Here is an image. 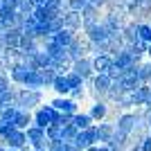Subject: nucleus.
<instances>
[{
	"label": "nucleus",
	"mask_w": 151,
	"mask_h": 151,
	"mask_svg": "<svg viewBox=\"0 0 151 151\" xmlns=\"http://www.w3.org/2000/svg\"><path fill=\"white\" fill-rule=\"evenodd\" d=\"M88 72H90V63H88V61H79V63L75 65V75L79 77V79H83Z\"/></svg>",
	"instance_id": "9d476101"
},
{
	"label": "nucleus",
	"mask_w": 151,
	"mask_h": 151,
	"mask_svg": "<svg viewBox=\"0 0 151 151\" xmlns=\"http://www.w3.org/2000/svg\"><path fill=\"white\" fill-rule=\"evenodd\" d=\"M90 124V115H75L72 117V126H75L77 131H86Z\"/></svg>",
	"instance_id": "0eeeda50"
},
{
	"label": "nucleus",
	"mask_w": 151,
	"mask_h": 151,
	"mask_svg": "<svg viewBox=\"0 0 151 151\" xmlns=\"http://www.w3.org/2000/svg\"><path fill=\"white\" fill-rule=\"evenodd\" d=\"M2 147H7V149H23V147H27V140H25V131H18V129H12V131L7 133L5 138H2V142H0Z\"/></svg>",
	"instance_id": "f03ea898"
},
{
	"label": "nucleus",
	"mask_w": 151,
	"mask_h": 151,
	"mask_svg": "<svg viewBox=\"0 0 151 151\" xmlns=\"http://www.w3.org/2000/svg\"><path fill=\"white\" fill-rule=\"evenodd\" d=\"M111 83V79H108V75H99L97 79H95V88L97 90H106V86Z\"/></svg>",
	"instance_id": "ddd939ff"
},
{
	"label": "nucleus",
	"mask_w": 151,
	"mask_h": 151,
	"mask_svg": "<svg viewBox=\"0 0 151 151\" xmlns=\"http://www.w3.org/2000/svg\"><path fill=\"white\" fill-rule=\"evenodd\" d=\"M54 86H57L59 93H68V90H70V83H68L65 77H54Z\"/></svg>",
	"instance_id": "9b49d317"
},
{
	"label": "nucleus",
	"mask_w": 151,
	"mask_h": 151,
	"mask_svg": "<svg viewBox=\"0 0 151 151\" xmlns=\"http://www.w3.org/2000/svg\"><path fill=\"white\" fill-rule=\"evenodd\" d=\"M59 117H61V115H59L52 106H45V108H41L36 113V124L34 126H36V129H43V131L47 126H59Z\"/></svg>",
	"instance_id": "f257e3e1"
},
{
	"label": "nucleus",
	"mask_w": 151,
	"mask_h": 151,
	"mask_svg": "<svg viewBox=\"0 0 151 151\" xmlns=\"http://www.w3.org/2000/svg\"><path fill=\"white\" fill-rule=\"evenodd\" d=\"M7 151H20V149H7Z\"/></svg>",
	"instance_id": "4be33fe9"
},
{
	"label": "nucleus",
	"mask_w": 151,
	"mask_h": 151,
	"mask_svg": "<svg viewBox=\"0 0 151 151\" xmlns=\"http://www.w3.org/2000/svg\"><path fill=\"white\" fill-rule=\"evenodd\" d=\"M86 151H101V147H97V145H95V147H88Z\"/></svg>",
	"instance_id": "aec40b11"
},
{
	"label": "nucleus",
	"mask_w": 151,
	"mask_h": 151,
	"mask_svg": "<svg viewBox=\"0 0 151 151\" xmlns=\"http://www.w3.org/2000/svg\"><path fill=\"white\" fill-rule=\"evenodd\" d=\"M149 138H151V135H149Z\"/></svg>",
	"instance_id": "b1692460"
},
{
	"label": "nucleus",
	"mask_w": 151,
	"mask_h": 151,
	"mask_svg": "<svg viewBox=\"0 0 151 151\" xmlns=\"http://www.w3.org/2000/svg\"><path fill=\"white\" fill-rule=\"evenodd\" d=\"M70 7H72L75 12H79V9H86V7H88V0H72V2H70Z\"/></svg>",
	"instance_id": "4468645a"
},
{
	"label": "nucleus",
	"mask_w": 151,
	"mask_h": 151,
	"mask_svg": "<svg viewBox=\"0 0 151 151\" xmlns=\"http://www.w3.org/2000/svg\"><path fill=\"white\" fill-rule=\"evenodd\" d=\"M88 2H90V7H97V5H104L106 0H88Z\"/></svg>",
	"instance_id": "6ab92c4d"
},
{
	"label": "nucleus",
	"mask_w": 151,
	"mask_h": 151,
	"mask_svg": "<svg viewBox=\"0 0 151 151\" xmlns=\"http://www.w3.org/2000/svg\"><path fill=\"white\" fill-rule=\"evenodd\" d=\"M95 68L99 70L101 75H106L108 70L113 68V61H111V59H108V57H99V59H97V61H95Z\"/></svg>",
	"instance_id": "6e6552de"
},
{
	"label": "nucleus",
	"mask_w": 151,
	"mask_h": 151,
	"mask_svg": "<svg viewBox=\"0 0 151 151\" xmlns=\"http://www.w3.org/2000/svg\"><path fill=\"white\" fill-rule=\"evenodd\" d=\"M38 151H50V149H38Z\"/></svg>",
	"instance_id": "5701e85b"
},
{
	"label": "nucleus",
	"mask_w": 151,
	"mask_h": 151,
	"mask_svg": "<svg viewBox=\"0 0 151 151\" xmlns=\"http://www.w3.org/2000/svg\"><path fill=\"white\" fill-rule=\"evenodd\" d=\"M12 124H14V129H18V131H25L27 124H29V113H27V111H18Z\"/></svg>",
	"instance_id": "20e7f679"
},
{
	"label": "nucleus",
	"mask_w": 151,
	"mask_h": 151,
	"mask_svg": "<svg viewBox=\"0 0 151 151\" xmlns=\"http://www.w3.org/2000/svg\"><path fill=\"white\" fill-rule=\"evenodd\" d=\"M140 34L147 38V41H151V27H147V25H142L140 27Z\"/></svg>",
	"instance_id": "f3484780"
},
{
	"label": "nucleus",
	"mask_w": 151,
	"mask_h": 151,
	"mask_svg": "<svg viewBox=\"0 0 151 151\" xmlns=\"http://www.w3.org/2000/svg\"><path fill=\"white\" fill-rule=\"evenodd\" d=\"M106 115V106L104 104H97V106L93 108V117H104Z\"/></svg>",
	"instance_id": "2eb2a0df"
},
{
	"label": "nucleus",
	"mask_w": 151,
	"mask_h": 151,
	"mask_svg": "<svg viewBox=\"0 0 151 151\" xmlns=\"http://www.w3.org/2000/svg\"><path fill=\"white\" fill-rule=\"evenodd\" d=\"M54 111H63V113H75V104L72 101H63V99H57L52 104Z\"/></svg>",
	"instance_id": "1a4fd4ad"
},
{
	"label": "nucleus",
	"mask_w": 151,
	"mask_h": 151,
	"mask_svg": "<svg viewBox=\"0 0 151 151\" xmlns=\"http://www.w3.org/2000/svg\"><path fill=\"white\" fill-rule=\"evenodd\" d=\"M95 135L99 142H108L111 135H113V126L111 124H99V129H95Z\"/></svg>",
	"instance_id": "39448f33"
},
{
	"label": "nucleus",
	"mask_w": 151,
	"mask_h": 151,
	"mask_svg": "<svg viewBox=\"0 0 151 151\" xmlns=\"http://www.w3.org/2000/svg\"><path fill=\"white\" fill-rule=\"evenodd\" d=\"M0 151H7V147H2V145H0Z\"/></svg>",
	"instance_id": "412c9836"
},
{
	"label": "nucleus",
	"mask_w": 151,
	"mask_h": 151,
	"mask_svg": "<svg viewBox=\"0 0 151 151\" xmlns=\"http://www.w3.org/2000/svg\"><path fill=\"white\" fill-rule=\"evenodd\" d=\"M90 38H93V41H106L108 29L104 25H90Z\"/></svg>",
	"instance_id": "423d86ee"
},
{
	"label": "nucleus",
	"mask_w": 151,
	"mask_h": 151,
	"mask_svg": "<svg viewBox=\"0 0 151 151\" xmlns=\"http://www.w3.org/2000/svg\"><path fill=\"white\" fill-rule=\"evenodd\" d=\"M79 23H81V20H79V16H77L75 12H72V14H68V16L63 18V25L72 27V29H75V27H79Z\"/></svg>",
	"instance_id": "f8f14e48"
},
{
	"label": "nucleus",
	"mask_w": 151,
	"mask_h": 151,
	"mask_svg": "<svg viewBox=\"0 0 151 151\" xmlns=\"http://www.w3.org/2000/svg\"><path fill=\"white\" fill-rule=\"evenodd\" d=\"M9 88V81H7V77H0V93L2 90H7Z\"/></svg>",
	"instance_id": "a211bd4d"
},
{
	"label": "nucleus",
	"mask_w": 151,
	"mask_h": 151,
	"mask_svg": "<svg viewBox=\"0 0 151 151\" xmlns=\"http://www.w3.org/2000/svg\"><path fill=\"white\" fill-rule=\"evenodd\" d=\"M149 52H151V50H149Z\"/></svg>",
	"instance_id": "393cba45"
},
{
	"label": "nucleus",
	"mask_w": 151,
	"mask_h": 151,
	"mask_svg": "<svg viewBox=\"0 0 151 151\" xmlns=\"http://www.w3.org/2000/svg\"><path fill=\"white\" fill-rule=\"evenodd\" d=\"M138 147H140V151H151V138H145Z\"/></svg>",
	"instance_id": "dca6fc26"
},
{
	"label": "nucleus",
	"mask_w": 151,
	"mask_h": 151,
	"mask_svg": "<svg viewBox=\"0 0 151 151\" xmlns=\"http://www.w3.org/2000/svg\"><path fill=\"white\" fill-rule=\"evenodd\" d=\"M95 142H97L95 129H86V131H77L75 140H72V145H75L79 151H86L88 147H95Z\"/></svg>",
	"instance_id": "7ed1b4c3"
}]
</instances>
